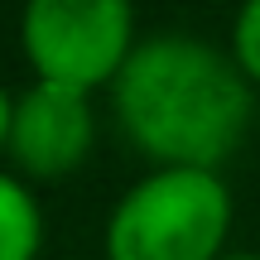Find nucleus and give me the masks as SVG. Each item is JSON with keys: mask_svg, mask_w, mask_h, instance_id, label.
I'll list each match as a JSON object with an SVG mask.
<instances>
[{"mask_svg": "<svg viewBox=\"0 0 260 260\" xmlns=\"http://www.w3.org/2000/svg\"><path fill=\"white\" fill-rule=\"evenodd\" d=\"M232 198L207 169H159L116 203L106 226L111 260H217Z\"/></svg>", "mask_w": 260, "mask_h": 260, "instance_id": "obj_2", "label": "nucleus"}, {"mask_svg": "<svg viewBox=\"0 0 260 260\" xmlns=\"http://www.w3.org/2000/svg\"><path fill=\"white\" fill-rule=\"evenodd\" d=\"M232 48H236V68H241L246 77H255V82H260V0H251V5L236 15Z\"/></svg>", "mask_w": 260, "mask_h": 260, "instance_id": "obj_6", "label": "nucleus"}, {"mask_svg": "<svg viewBox=\"0 0 260 260\" xmlns=\"http://www.w3.org/2000/svg\"><path fill=\"white\" fill-rule=\"evenodd\" d=\"M125 135L164 169L217 174L251 125V87L226 53L193 34H149L116 73Z\"/></svg>", "mask_w": 260, "mask_h": 260, "instance_id": "obj_1", "label": "nucleus"}, {"mask_svg": "<svg viewBox=\"0 0 260 260\" xmlns=\"http://www.w3.org/2000/svg\"><path fill=\"white\" fill-rule=\"evenodd\" d=\"M217 260H260V255H217Z\"/></svg>", "mask_w": 260, "mask_h": 260, "instance_id": "obj_8", "label": "nucleus"}, {"mask_svg": "<svg viewBox=\"0 0 260 260\" xmlns=\"http://www.w3.org/2000/svg\"><path fill=\"white\" fill-rule=\"evenodd\" d=\"M135 15L121 0H34L24 10V53L39 82L92 92L130 58Z\"/></svg>", "mask_w": 260, "mask_h": 260, "instance_id": "obj_3", "label": "nucleus"}, {"mask_svg": "<svg viewBox=\"0 0 260 260\" xmlns=\"http://www.w3.org/2000/svg\"><path fill=\"white\" fill-rule=\"evenodd\" d=\"M5 145L19 159V169H29V174L53 178V174L77 169L82 154L92 149V106H87V92L34 82L15 102Z\"/></svg>", "mask_w": 260, "mask_h": 260, "instance_id": "obj_4", "label": "nucleus"}, {"mask_svg": "<svg viewBox=\"0 0 260 260\" xmlns=\"http://www.w3.org/2000/svg\"><path fill=\"white\" fill-rule=\"evenodd\" d=\"M34 251H39V207L24 193V183L0 174V260H34Z\"/></svg>", "mask_w": 260, "mask_h": 260, "instance_id": "obj_5", "label": "nucleus"}, {"mask_svg": "<svg viewBox=\"0 0 260 260\" xmlns=\"http://www.w3.org/2000/svg\"><path fill=\"white\" fill-rule=\"evenodd\" d=\"M10 116H15V102H10V92L0 87V145L10 140Z\"/></svg>", "mask_w": 260, "mask_h": 260, "instance_id": "obj_7", "label": "nucleus"}]
</instances>
